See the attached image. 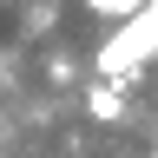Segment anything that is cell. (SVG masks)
Here are the masks:
<instances>
[{
    "label": "cell",
    "mask_w": 158,
    "mask_h": 158,
    "mask_svg": "<svg viewBox=\"0 0 158 158\" xmlns=\"http://www.w3.org/2000/svg\"><path fill=\"white\" fill-rule=\"evenodd\" d=\"M152 53H158V0H145L132 20H118V33L99 46V79H125V73L145 66Z\"/></svg>",
    "instance_id": "6da1fadb"
},
{
    "label": "cell",
    "mask_w": 158,
    "mask_h": 158,
    "mask_svg": "<svg viewBox=\"0 0 158 158\" xmlns=\"http://www.w3.org/2000/svg\"><path fill=\"white\" fill-rule=\"evenodd\" d=\"M79 7H86V13H99V20H132L145 0H79Z\"/></svg>",
    "instance_id": "7a4b0ae2"
},
{
    "label": "cell",
    "mask_w": 158,
    "mask_h": 158,
    "mask_svg": "<svg viewBox=\"0 0 158 158\" xmlns=\"http://www.w3.org/2000/svg\"><path fill=\"white\" fill-rule=\"evenodd\" d=\"M118 112H125V99L112 92V79H99L92 86V118H118Z\"/></svg>",
    "instance_id": "3957f363"
}]
</instances>
